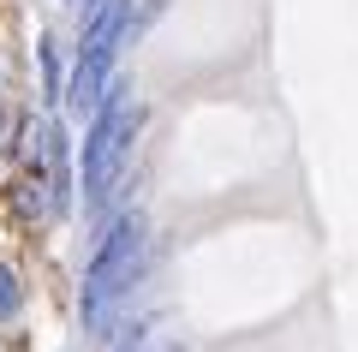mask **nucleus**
I'll return each mask as SVG.
<instances>
[{
	"label": "nucleus",
	"instance_id": "obj_1",
	"mask_svg": "<svg viewBox=\"0 0 358 352\" xmlns=\"http://www.w3.org/2000/svg\"><path fill=\"white\" fill-rule=\"evenodd\" d=\"M143 251H150V239H143V215L126 209L102 233V245H96V257H90V269H84V328H90V335H102V328L120 316L131 281L143 275Z\"/></svg>",
	"mask_w": 358,
	"mask_h": 352
},
{
	"label": "nucleus",
	"instance_id": "obj_2",
	"mask_svg": "<svg viewBox=\"0 0 358 352\" xmlns=\"http://www.w3.org/2000/svg\"><path fill=\"white\" fill-rule=\"evenodd\" d=\"M138 120H143V113L131 108V90H126V84H108L102 108H96V126H90V138H84V203H90V209L114 191Z\"/></svg>",
	"mask_w": 358,
	"mask_h": 352
},
{
	"label": "nucleus",
	"instance_id": "obj_3",
	"mask_svg": "<svg viewBox=\"0 0 358 352\" xmlns=\"http://www.w3.org/2000/svg\"><path fill=\"white\" fill-rule=\"evenodd\" d=\"M131 30V0H102L96 13H90V30H84V48H78V72L72 84H66V108L78 113V120H96V108H102L108 96V66H114V42Z\"/></svg>",
	"mask_w": 358,
	"mask_h": 352
},
{
	"label": "nucleus",
	"instance_id": "obj_4",
	"mask_svg": "<svg viewBox=\"0 0 358 352\" xmlns=\"http://www.w3.org/2000/svg\"><path fill=\"white\" fill-rule=\"evenodd\" d=\"M18 304H24V287H18V275L6 263H0V323H13L18 316Z\"/></svg>",
	"mask_w": 358,
	"mask_h": 352
},
{
	"label": "nucleus",
	"instance_id": "obj_5",
	"mask_svg": "<svg viewBox=\"0 0 358 352\" xmlns=\"http://www.w3.org/2000/svg\"><path fill=\"white\" fill-rule=\"evenodd\" d=\"M143 346H150V323H131L126 340H120V352H143Z\"/></svg>",
	"mask_w": 358,
	"mask_h": 352
},
{
	"label": "nucleus",
	"instance_id": "obj_6",
	"mask_svg": "<svg viewBox=\"0 0 358 352\" xmlns=\"http://www.w3.org/2000/svg\"><path fill=\"white\" fill-rule=\"evenodd\" d=\"M78 6H84V13H96V6H102V0H78Z\"/></svg>",
	"mask_w": 358,
	"mask_h": 352
},
{
	"label": "nucleus",
	"instance_id": "obj_7",
	"mask_svg": "<svg viewBox=\"0 0 358 352\" xmlns=\"http://www.w3.org/2000/svg\"><path fill=\"white\" fill-rule=\"evenodd\" d=\"M0 138H6V120H0Z\"/></svg>",
	"mask_w": 358,
	"mask_h": 352
},
{
	"label": "nucleus",
	"instance_id": "obj_8",
	"mask_svg": "<svg viewBox=\"0 0 358 352\" xmlns=\"http://www.w3.org/2000/svg\"><path fill=\"white\" fill-rule=\"evenodd\" d=\"M72 6H78V0H72Z\"/></svg>",
	"mask_w": 358,
	"mask_h": 352
}]
</instances>
